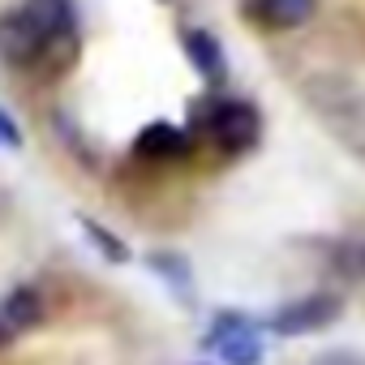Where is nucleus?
I'll list each match as a JSON object with an SVG mask.
<instances>
[{"instance_id":"nucleus-1","label":"nucleus","mask_w":365,"mask_h":365,"mask_svg":"<svg viewBox=\"0 0 365 365\" xmlns=\"http://www.w3.org/2000/svg\"><path fill=\"white\" fill-rule=\"evenodd\" d=\"M52 52H56V43H52L43 18H39L31 5L0 14V61H5V65L26 69V65H39V61L52 56Z\"/></svg>"},{"instance_id":"nucleus-2","label":"nucleus","mask_w":365,"mask_h":365,"mask_svg":"<svg viewBox=\"0 0 365 365\" xmlns=\"http://www.w3.org/2000/svg\"><path fill=\"white\" fill-rule=\"evenodd\" d=\"M198 125L211 129V138L224 155H245L262 133V116L245 99H215V103L198 108Z\"/></svg>"},{"instance_id":"nucleus-3","label":"nucleus","mask_w":365,"mask_h":365,"mask_svg":"<svg viewBox=\"0 0 365 365\" xmlns=\"http://www.w3.org/2000/svg\"><path fill=\"white\" fill-rule=\"evenodd\" d=\"M339 314H344L339 297H331V292H309V297H297L292 305H284V309L271 318V327H275L279 335H314V331H327Z\"/></svg>"},{"instance_id":"nucleus-4","label":"nucleus","mask_w":365,"mask_h":365,"mask_svg":"<svg viewBox=\"0 0 365 365\" xmlns=\"http://www.w3.org/2000/svg\"><path fill=\"white\" fill-rule=\"evenodd\" d=\"M211 344H215V352H220L224 365H258L262 361V339H258L254 322L241 318V314H224L215 322Z\"/></svg>"},{"instance_id":"nucleus-5","label":"nucleus","mask_w":365,"mask_h":365,"mask_svg":"<svg viewBox=\"0 0 365 365\" xmlns=\"http://www.w3.org/2000/svg\"><path fill=\"white\" fill-rule=\"evenodd\" d=\"M318 0H241V14L250 26L262 31H297L314 18Z\"/></svg>"},{"instance_id":"nucleus-6","label":"nucleus","mask_w":365,"mask_h":365,"mask_svg":"<svg viewBox=\"0 0 365 365\" xmlns=\"http://www.w3.org/2000/svg\"><path fill=\"white\" fill-rule=\"evenodd\" d=\"M39 318H43L39 292H35V288H14L5 301H0V344H9V339H18L22 331L39 327Z\"/></svg>"},{"instance_id":"nucleus-7","label":"nucleus","mask_w":365,"mask_h":365,"mask_svg":"<svg viewBox=\"0 0 365 365\" xmlns=\"http://www.w3.org/2000/svg\"><path fill=\"white\" fill-rule=\"evenodd\" d=\"M180 43H185L190 65L202 73V82H220V78H224V48H220V39H215L211 31L190 26L185 35H180Z\"/></svg>"},{"instance_id":"nucleus-8","label":"nucleus","mask_w":365,"mask_h":365,"mask_svg":"<svg viewBox=\"0 0 365 365\" xmlns=\"http://www.w3.org/2000/svg\"><path fill=\"white\" fill-rule=\"evenodd\" d=\"M185 146H190V138L180 133L176 125H168V120L146 125V129L138 133V142H133V150H138L142 159H180V155H185Z\"/></svg>"},{"instance_id":"nucleus-9","label":"nucleus","mask_w":365,"mask_h":365,"mask_svg":"<svg viewBox=\"0 0 365 365\" xmlns=\"http://www.w3.org/2000/svg\"><path fill=\"white\" fill-rule=\"evenodd\" d=\"M82 232H86V237H91V241H95V245H99V250L112 258V262H125V258H129V250H125L116 237H108V232H103V224H95V220H82Z\"/></svg>"},{"instance_id":"nucleus-10","label":"nucleus","mask_w":365,"mask_h":365,"mask_svg":"<svg viewBox=\"0 0 365 365\" xmlns=\"http://www.w3.org/2000/svg\"><path fill=\"white\" fill-rule=\"evenodd\" d=\"M339 258H344V271H352V275L365 279V237H361V241H348Z\"/></svg>"},{"instance_id":"nucleus-11","label":"nucleus","mask_w":365,"mask_h":365,"mask_svg":"<svg viewBox=\"0 0 365 365\" xmlns=\"http://www.w3.org/2000/svg\"><path fill=\"white\" fill-rule=\"evenodd\" d=\"M22 146V129L14 125V116L0 108V150H18Z\"/></svg>"},{"instance_id":"nucleus-12","label":"nucleus","mask_w":365,"mask_h":365,"mask_svg":"<svg viewBox=\"0 0 365 365\" xmlns=\"http://www.w3.org/2000/svg\"><path fill=\"white\" fill-rule=\"evenodd\" d=\"M314 365H365L352 348H331V352H322V356H314Z\"/></svg>"}]
</instances>
